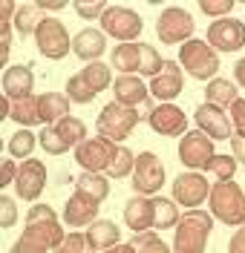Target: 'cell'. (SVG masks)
Segmentation results:
<instances>
[{"label":"cell","instance_id":"cell-24","mask_svg":"<svg viewBox=\"0 0 245 253\" xmlns=\"http://www.w3.org/2000/svg\"><path fill=\"white\" fill-rule=\"evenodd\" d=\"M69 98L64 92H44L41 95V121L44 126H55L58 121L69 118Z\"/></svg>","mask_w":245,"mask_h":253},{"label":"cell","instance_id":"cell-21","mask_svg":"<svg viewBox=\"0 0 245 253\" xmlns=\"http://www.w3.org/2000/svg\"><path fill=\"white\" fill-rule=\"evenodd\" d=\"M113 92H115V101L118 104L133 107V110H142L145 104H150V89L136 75H118L113 84Z\"/></svg>","mask_w":245,"mask_h":253},{"label":"cell","instance_id":"cell-23","mask_svg":"<svg viewBox=\"0 0 245 253\" xmlns=\"http://www.w3.org/2000/svg\"><path fill=\"white\" fill-rule=\"evenodd\" d=\"M87 245H90V251H107V248H115V245H121V230H118V224L110 219H98L93 221L90 227H87Z\"/></svg>","mask_w":245,"mask_h":253},{"label":"cell","instance_id":"cell-17","mask_svg":"<svg viewBox=\"0 0 245 253\" xmlns=\"http://www.w3.org/2000/svg\"><path fill=\"white\" fill-rule=\"evenodd\" d=\"M194 118L208 138H213V141H231V135H234L231 132V115H225V110H219L213 104H202V107H196Z\"/></svg>","mask_w":245,"mask_h":253},{"label":"cell","instance_id":"cell-5","mask_svg":"<svg viewBox=\"0 0 245 253\" xmlns=\"http://www.w3.org/2000/svg\"><path fill=\"white\" fill-rule=\"evenodd\" d=\"M29 239L35 242H41L44 248L49 251H55L61 242H64V227H61V221L55 216V210L47 205H32L29 207V213H26V230H23Z\"/></svg>","mask_w":245,"mask_h":253},{"label":"cell","instance_id":"cell-31","mask_svg":"<svg viewBox=\"0 0 245 253\" xmlns=\"http://www.w3.org/2000/svg\"><path fill=\"white\" fill-rule=\"evenodd\" d=\"M55 129H58V135H61L69 147H78V144L87 141V124H84L81 118H75V115H69V118H64V121H58Z\"/></svg>","mask_w":245,"mask_h":253},{"label":"cell","instance_id":"cell-29","mask_svg":"<svg viewBox=\"0 0 245 253\" xmlns=\"http://www.w3.org/2000/svg\"><path fill=\"white\" fill-rule=\"evenodd\" d=\"M153 205H156V224L153 230H170L179 224V207L173 199H164V196H153Z\"/></svg>","mask_w":245,"mask_h":253},{"label":"cell","instance_id":"cell-41","mask_svg":"<svg viewBox=\"0 0 245 253\" xmlns=\"http://www.w3.org/2000/svg\"><path fill=\"white\" fill-rule=\"evenodd\" d=\"M87 248H90V245H87V236H84V233H75V230H69V233L64 236V242H61L52 253H87Z\"/></svg>","mask_w":245,"mask_h":253},{"label":"cell","instance_id":"cell-32","mask_svg":"<svg viewBox=\"0 0 245 253\" xmlns=\"http://www.w3.org/2000/svg\"><path fill=\"white\" fill-rule=\"evenodd\" d=\"M81 75H84V81L96 89V92H104L110 84H113V75H110V66L107 63H101V61H96V63H87L81 69Z\"/></svg>","mask_w":245,"mask_h":253},{"label":"cell","instance_id":"cell-4","mask_svg":"<svg viewBox=\"0 0 245 253\" xmlns=\"http://www.w3.org/2000/svg\"><path fill=\"white\" fill-rule=\"evenodd\" d=\"M139 121H145L142 110H133V107L118 104V101H110L104 110L98 112L96 129L98 135H104L110 141H124V138H130V132L136 129Z\"/></svg>","mask_w":245,"mask_h":253},{"label":"cell","instance_id":"cell-19","mask_svg":"<svg viewBox=\"0 0 245 253\" xmlns=\"http://www.w3.org/2000/svg\"><path fill=\"white\" fill-rule=\"evenodd\" d=\"M124 224L130 227L133 233H145L153 230L156 224V205H153V196H133L130 202L124 205Z\"/></svg>","mask_w":245,"mask_h":253},{"label":"cell","instance_id":"cell-50","mask_svg":"<svg viewBox=\"0 0 245 253\" xmlns=\"http://www.w3.org/2000/svg\"><path fill=\"white\" fill-rule=\"evenodd\" d=\"M90 253H139V251L127 242V245H115V248H107V251H90Z\"/></svg>","mask_w":245,"mask_h":253},{"label":"cell","instance_id":"cell-14","mask_svg":"<svg viewBox=\"0 0 245 253\" xmlns=\"http://www.w3.org/2000/svg\"><path fill=\"white\" fill-rule=\"evenodd\" d=\"M208 196H211V187H208V178H205V175H199L196 170L176 175V181H173V202H176V205L194 210V207H199Z\"/></svg>","mask_w":245,"mask_h":253},{"label":"cell","instance_id":"cell-49","mask_svg":"<svg viewBox=\"0 0 245 253\" xmlns=\"http://www.w3.org/2000/svg\"><path fill=\"white\" fill-rule=\"evenodd\" d=\"M38 6H41V9H44V12H61V9H66V3L64 0H41V3H38Z\"/></svg>","mask_w":245,"mask_h":253},{"label":"cell","instance_id":"cell-35","mask_svg":"<svg viewBox=\"0 0 245 253\" xmlns=\"http://www.w3.org/2000/svg\"><path fill=\"white\" fill-rule=\"evenodd\" d=\"M133 170H136V153H133L130 147H118L113 164L107 170L110 178H127V175H133Z\"/></svg>","mask_w":245,"mask_h":253},{"label":"cell","instance_id":"cell-2","mask_svg":"<svg viewBox=\"0 0 245 253\" xmlns=\"http://www.w3.org/2000/svg\"><path fill=\"white\" fill-rule=\"evenodd\" d=\"M208 205H211V216L225 224H245V190L234 181H216L211 187L208 196Z\"/></svg>","mask_w":245,"mask_h":253},{"label":"cell","instance_id":"cell-28","mask_svg":"<svg viewBox=\"0 0 245 253\" xmlns=\"http://www.w3.org/2000/svg\"><path fill=\"white\" fill-rule=\"evenodd\" d=\"M44 9L38 6V3H23V6H17V15H15V29L20 38H29L38 32V23L44 20Z\"/></svg>","mask_w":245,"mask_h":253},{"label":"cell","instance_id":"cell-47","mask_svg":"<svg viewBox=\"0 0 245 253\" xmlns=\"http://www.w3.org/2000/svg\"><path fill=\"white\" fill-rule=\"evenodd\" d=\"M231 156L237 158V164H245V138L243 135H231Z\"/></svg>","mask_w":245,"mask_h":253},{"label":"cell","instance_id":"cell-38","mask_svg":"<svg viewBox=\"0 0 245 253\" xmlns=\"http://www.w3.org/2000/svg\"><path fill=\"white\" fill-rule=\"evenodd\" d=\"M162 55L156 52V46H150V43H142V69H139V75H147V78H156L159 72H162Z\"/></svg>","mask_w":245,"mask_h":253},{"label":"cell","instance_id":"cell-43","mask_svg":"<svg viewBox=\"0 0 245 253\" xmlns=\"http://www.w3.org/2000/svg\"><path fill=\"white\" fill-rule=\"evenodd\" d=\"M17 221V207H15V199L9 196H0V227H15Z\"/></svg>","mask_w":245,"mask_h":253},{"label":"cell","instance_id":"cell-44","mask_svg":"<svg viewBox=\"0 0 245 253\" xmlns=\"http://www.w3.org/2000/svg\"><path fill=\"white\" fill-rule=\"evenodd\" d=\"M231 124H234V132L245 138V98H237L231 104Z\"/></svg>","mask_w":245,"mask_h":253},{"label":"cell","instance_id":"cell-34","mask_svg":"<svg viewBox=\"0 0 245 253\" xmlns=\"http://www.w3.org/2000/svg\"><path fill=\"white\" fill-rule=\"evenodd\" d=\"M139 253H173V248L164 245V239L156 230H145V233H136L130 242Z\"/></svg>","mask_w":245,"mask_h":253},{"label":"cell","instance_id":"cell-6","mask_svg":"<svg viewBox=\"0 0 245 253\" xmlns=\"http://www.w3.org/2000/svg\"><path fill=\"white\" fill-rule=\"evenodd\" d=\"M35 43H38V49H41V55L49 58V61H61V58L69 55V49H72V41H69L66 26L58 20V17H49V15L38 23Z\"/></svg>","mask_w":245,"mask_h":253},{"label":"cell","instance_id":"cell-42","mask_svg":"<svg viewBox=\"0 0 245 253\" xmlns=\"http://www.w3.org/2000/svg\"><path fill=\"white\" fill-rule=\"evenodd\" d=\"M199 9H202L208 17L222 20V17L231 15V9H234V0H199Z\"/></svg>","mask_w":245,"mask_h":253},{"label":"cell","instance_id":"cell-7","mask_svg":"<svg viewBox=\"0 0 245 253\" xmlns=\"http://www.w3.org/2000/svg\"><path fill=\"white\" fill-rule=\"evenodd\" d=\"M98 23H101L104 35H110V38L121 41V43H133L142 35V29H145V20L136 15L133 9H127V6H110Z\"/></svg>","mask_w":245,"mask_h":253},{"label":"cell","instance_id":"cell-48","mask_svg":"<svg viewBox=\"0 0 245 253\" xmlns=\"http://www.w3.org/2000/svg\"><path fill=\"white\" fill-rule=\"evenodd\" d=\"M228 253H245V224L231 236V242H228Z\"/></svg>","mask_w":245,"mask_h":253},{"label":"cell","instance_id":"cell-13","mask_svg":"<svg viewBox=\"0 0 245 253\" xmlns=\"http://www.w3.org/2000/svg\"><path fill=\"white\" fill-rule=\"evenodd\" d=\"M47 187V164L38 158H26L17 167V178H15V190L23 202H38L41 193Z\"/></svg>","mask_w":245,"mask_h":253},{"label":"cell","instance_id":"cell-46","mask_svg":"<svg viewBox=\"0 0 245 253\" xmlns=\"http://www.w3.org/2000/svg\"><path fill=\"white\" fill-rule=\"evenodd\" d=\"M17 178V164L15 161H3V173H0V187H9V184H15Z\"/></svg>","mask_w":245,"mask_h":253},{"label":"cell","instance_id":"cell-12","mask_svg":"<svg viewBox=\"0 0 245 253\" xmlns=\"http://www.w3.org/2000/svg\"><path fill=\"white\" fill-rule=\"evenodd\" d=\"M208 43L216 52H240L245 46V20L222 17L208 26Z\"/></svg>","mask_w":245,"mask_h":253},{"label":"cell","instance_id":"cell-1","mask_svg":"<svg viewBox=\"0 0 245 253\" xmlns=\"http://www.w3.org/2000/svg\"><path fill=\"white\" fill-rule=\"evenodd\" d=\"M213 230V216L211 210H188L176 224L173 233V253H205L208 239Z\"/></svg>","mask_w":245,"mask_h":253},{"label":"cell","instance_id":"cell-45","mask_svg":"<svg viewBox=\"0 0 245 253\" xmlns=\"http://www.w3.org/2000/svg\"><path fill=\"white\" fill-rule=\"evenodd\" d=\"M47 251H49V248H44L41 242H35V239H29L26 233H23V236H20V239L15 242V245L9 248V253H47Z\"/></svg>","mask_w":245,"mask_h":253},{"label":"cell","instance_id":"cell-30","mask_svg":"<svg viewBox=\"0 0 245 253\" xmlns=\"http://www.w3.org/2000/svg\"><path fill=\"white\" fill-rule=\"evenodd\" d=\"M75 190H81L87 196H93L96 202H104L110 196V181L101 173H81L75 178Z\"/></svg>","mask_w":245,"mask_h":253},{"label":"cell","instance_id":"cell-3","mask_svg":"<svg viewBox=\"0 0 245 253\" xmlns=\"http://www.w3.org/2000/svg\"><path fill=\"white\" fill-rule=\"evenodd\" d=\"M179 66L196 81H213L219 72V55L208 41L191 38L179 46Z\"/></svg>","mask_w":245,"mask_h":253},{"label":"cell","instance_id":"cell-39","mask_svg":"<svg viewBox=\"0 0 245 253\" xmlns=\"http://www.w3.org/2000/svg\"><path fill=\"white\" fill-rule=\"evenodd\" d=\"M208 170L216 175V181H234V173H237V158L234 156H216L211 158V164H208Z\"/></svg>","mask_w":245,"mask_h":253},{"label":"cell","instance_id":"cell-36","mask_svg":"<svg viewBox=\"0 0 245 253\" xmlns=\"http://www.w3.org/2000/svg\"><path fill=\"white\" fill-rule=\"evenodd\" d=\"M35 144H38V135L29 132V129H17L15 135L9 138V156L15 158H29L35 150Z\"/></svg>","mask_w":245,"mask_h":253},{"label":"cell","instance_id":"cell-22","mask_svg":"<svg viewBox=\"0 0 245 253\" xmlns=\"http://www.w3.org/2000/svg\"><path fill=\"white\" fill-rule=\"evenodd\" d=\"M104 49H107V35L101 29H81L75 38H72V52L87 63H96L101 55H104Z\"/></svg>","mask_w":245,"mask_h":253},{"label":"cell","instance_id":"cell-27","mask_svg":"<svg viewBox=\"0 0 245 253\" xmlns=\"http://www.w3.org/2000/svg\"><path fill=\"white\" fill-rule=\"evenodd\" d=\"M113 66L121 75H136L142 69V43H121V46H115Z\"/></svg>","mask_w":245,"mask_h":253},{"label":"cell","instance_id":"cell-33","mask_svg":"<svg viewBox=\"0 0 245 253\" xmlns=\"http://www.w3.org/2000/svg\"><path fill=\"white\" fill-rule=\"evenodd\" d=\"M96 89L84 81V75L78 72V75H72V78L66 81V98L72 101V104H93L96 101Z\"/></svg>","mask_w":245,"mask_h":253},{"label":"cell","instance_id":"cell-40","mask_svg":"<svg viewBox=\"0 0 245 253\" xmlns=\"http://www.w3.org/2000/svg\"><path fill=\"white\" fill-rule=\"evenodd\" d=\"M107 9H110V6H107L104 0H78V3H75V12H78V17H84V20H101Z\"/></svg>","mask_w":245,"mask_h":253},{"label":"cell","instance_id":"cell-51","mask_svg":"<svg viewBox=\"0 0 245 253\" xmlns=\"http://www.w3.org/2000/svg\"><path fill=\"white\" fill-rule=\"evenodd\" d=\"M234 78H237V84H240V86H245V58H240V61H237V66H234Z\"/></svg>","mask_w":245,"mask_h":253},{"label":"cell","instance_id":"cell-16","mask_svg":"<svg viewBox=\"0 0 245 253\" xmlns=\"http://www.w3.org/2000/svg\"><path fill=\"white\" fill-rule=\"evenodd\" d=\"M182 81H185V69L179 66V61H164L162 72L150 78V95L159 98L162 104H173V98L182 95Z\"/></svg>","mask_w":245,"mask_h":253},{"label":"cell","instance_id":"cell-8","mask_svg":"<svg viewBox=\"0 0 245 253\" xmlns=\"http://www.w3.org/2000/svg\"><path fill=\"white\" fill-rule=\"evenodd\" d=\"M115 153H118L115 141L98 135V138H87L84 144L75 147V161L84 167V173H104V170H110Z\"/></svg>","mask_w":245,"mask_h":253},{"label":"cell","instance_id":"cell-26","mask_svg":"<svg viewBox=\"0 0 245 253\" xmlns=\"http://www.w3.org/2000/svg\"><path fill=\"white\" fill-rule=\"evenodd\" d=\"M205 104H213V107H219V110H225L231 104L240 98V89H237V84H231L228 78H213L208 81V89H205Z\"/></svg>","mask_w":245,"mask_h":253},{"label":"cell","instance_id":"cell-20","mask_svg":"<svg viewBox=\"0 0 245 253\" xmlns=\"http://www.w3.org/2000/svg\"><path fill=\"white\" fill-rule=\"evenodd\" d=\"M35 86V72L29 63H17V66H6L3 72V95L20 101V98H29Z\"/></svg>","mask_w":245,"mask_h":253},{"label":"cell","instance_id":"cell-18","mask_svg":"<svg viewBox=\"0 0 245 253\" xmlns=\"http://www.w3.org/2000/svg\"><path fill=\"white\" fill-rule=\"evenodd\" d=\"M147 124L159 135H185L188 132V115L176 104H159L147 115Z\"/></svg>","mask_w":245,"mask_h":253},{"label":"cell","instance_id":"cell-11","mask_svg":"<svg viewBox=\"0 0 245 253\" xmlns=\"http://www.w3.org/2000/svg\"><path fill=\"white\" fill-rule=\"evenodd\" d=\"M213 156H216L213 138H208L202 129H191V132L182 135L179 158H182L185 167H191V170H208V164H211Z\"/></svg>","mask_w":245,"mask_h":253},{"label":"cell","instance_id":"cell-37","mask_svg":"<svg viewBox=\"0 0 245 253\" xmlns=\"http://www.w3.org/2000/svg\"><path fill=\"white\" fill-rule=\"evenodd\" d=\"M38 144L47 150L49 156H64L66 150H69V144L58 135V129H55V126H44V129H41V135H38Z\"/></svg>","mask_w":245,"mask_h":253},{"label":"cell","instance_id":"cell-15","mask_svg":"<svg viewBox=\"0 0 245 253\" xmlns=\"http://www.w3.org/2000/svg\"><path fill=\"white\" fill-rule=\"evenodd\" d=\"M98 210H101V202H96L93 196H87L81 190H75L64 205V224H69V227H90L93 221H98Z\"/></svg>","mask_w":245,"mask_h":253},{"label":"cell","instance_id":"cell-25","mask_svg":"<svg viewBox=\"0 0 245 253\" xmlns=\"http://www.w3.org/2000/svg\"><path fill=\"white\" fill-rule=\"evenodd\" d=\"M9 118L20 124V129H29L35 124H44L41 121V95H29V98H20V101H12V112Z\"/></svg>","mask_w":245,"mask_h":253},{"label":"cell","instance_id":"cell-9","mask_svg":"<svg viewBox=\"0 0 245 253\" xmlns=\"http://www.w3.org/2000/svg\"><path fill=\"white\" fill-rule=\"evenodd\" d=\"M194 29H196V23H194V17H191V12H185L179 6L164 9L162 15H159V23H156V35H159V41L167 43V46L188 43Z\"/></svg>","mask_w":245,"mask_h":253},{"label":"cell","instance_id":"cell-10","mask_svg":"<svg viewBox=\"0 0 245 253\" xmlns=\"http://www.w3.org/2000/svg\"><path fill=\"white\" fill-rule=\"evenodd\" d=\"M164 184V164L156 153H139L133 170V190L139 196H156Z\"/></svg>","mask_w":245,"mask_h":253}]
</instances>
